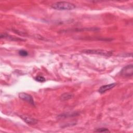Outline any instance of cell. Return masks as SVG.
Wrapping results in <instances>:
<instances>
[{"label":"cell","mask_w":133,"mask_h":133,"mask_svg":"<svg viewBox=\"0 0 133 133\" xmlns=\"http://www.w3.org/2000/svg\"><path fill=\"white\" fill-rule=\"evenodd\" d=\"M35 79L36 81H37V82H41V83L45 82V80H46L45 78V77H43V76H41V75H38V76H36V77H35Z\"/></svg>","instance_id":"10"},{"label":"cell","mask_w":133,"mask_h":133,"mask_svg":"<svg viewBox=\"0 0 133 133\" xmlns=\"http://www.w3.org/2000/svg\"><path fill=\"white\" fill-rule=\"evenodd\" d=\"M18 54L20 56H23V57H25V56H28V52H27V51L25 50H23V49H21V50H20L18 52Z\"/></svg>","instance_id":"11"},{"label":"cell","mask_w":133,"mask_h":133,"mask_svg":"<svg viewBox=\"0 0 133 133\" xmlns=\"http://www.w3.org/2000/svg\"><path fill=\"white\" fill-rule=\"evenodd\" d=\"M120 75L125 77H131L133 75V65L129 64L122 68Z\"/></svg>","instance_id":"3"},{"label":"cell","mask_w":133,"mask_h":133,"mask_svg":"<svg viewBox=\"0 0 133 133\" xmlns=\"http://www.w3.org/2000/svg\"><path fill=\"white\" fill-rule=\"evenodd\" d=\"M13 31H14L15 32L17 33V34H19V35H23V36H26V35L25 33L22 32H21V31H19L17 30H16V29L13 30Z\"/></svg>","instance_id":"13"},{"label":"cell","mask_w":133,"mask_h":133,"mask_svg":"<svg viewBox=\"0 0 133 133\" xmlns=\"http://www.w3.org/2000/svg\"><path fill=\"white\" fill-rule=\"evenodd\" d=\"M74 97V94L71 92H65L62 94L60 96V99L62 101L68 100L72 99Z\"/></svg>","instance_id":"8"},{"label":"cell","mask_w":133,"mask_h":133,"mask_svg":"<svg viewBox=\"0 0 133 133\" xmlns=\"http://www.w3.org/2000/svg\"><path fill=\"white\" fill-rule=\"evenodd\" d=\"M116 83H111L108 85H105L101 86L99 89H98V92L100 94H103L105 92L111 89H112L113 87H114L116 85Z\"/></svg>","instance_id":"6"},{"label":"cell","mask_w":133,"mask_h":133,"mask_svg":"<svg viewBox=\"0 0 133 133\" xmlns=\"http://www.w3.org/2000/svg\"><path fill=\"white\" fill-rule=\"evenodd\" d=\"M1 38H6L7 39L12 41H25L24 39L22 38H20L18 37H16L10 35H8L6 33H2L1 34Z\"/></svg>","instance_id":"7"},{"label":"cell","mask_w":133,"mask_h":133,"mask_svg":"<svg viewBox=\"0 0 133 133\" xmlns=\"http://www.w3.org/2000/svg\"><path fill=\"white\" fill-rule=\"evenodd\" d=\"M20 117L23 120L24 122L29 125H35L37 123V120L36 119L26 115H21L20 116Z\"/></svg>","instance_id":"5"},{"label":"cell","mask_w":133,"mask_h":133,"mask_svg":"<svg viewBox=\"0 0 133 133\" xmlns=\"http://www.w3.org/2000/svg\"><path fill=\"white\" fill-rule=\"evenodd\" d=\"M51 7L59 10H70L76 8L75 5L68 2H58L51 6Z\"/></svg>","instance_id":"1"},{"label":"cell","mask_w":133,"mask_h":133,"mask_svg":"<svg viewBox=\"0 0 133 133\" xmlns=\"http://www.w3.org/2000/svg\"><path fill=\"white\" fill-rule=\"evenodd\" d=\"M19 97L23 101L29 103L32 106L35 107V103L33 100V97L30 95L25 92H20L19 94Z\"/></svg>","instance_id":"4"},{"label":"cell","mask_w":133,"mask_h":133,"mask_svg":"<svg viewBox=\"0 0 133 133\" xmlns=\"http://www.w3.org/2000/svg\"><path fill=\"white\" fill-rule=\"evenodd\" d=\"M95 132H110L109 130L106 128H97L95 130Z\"/></svg>","instance_id":"12"},{"label":"cell","mask_w":133,"mask_h":133,"mask_svg":"<svg viewBox=\"0 0 133 133\" xmlns=\"http://www.w3.org/2000/svg\"><path fill=\"white\" fill-rule=\"evenodd\" d=\"M82 52L87 54L98 55L107 57L111 56L113 54V52L111 51H107L102 49H85L83 50Z\"/></svg>","instance_id":"2"},{"label":"cell","mask_w":133,"mask_h":133,"mask_svg":"<svg viewBox=\"0 0 133 133\" xmlns=\"http://www.w3.org/2000/svg\"><path fill=\"white\" fill-rule=\"evenodd\" d=\"M78 114L76 112L75 113H64L63 114H61L59 116V117L61 118H64V117H71V116H75L77 115Z\"/></svg>","instance_id":"9"}]
</instances>
